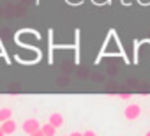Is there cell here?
Instances as JSON below:
<instances>
[{
    "label": "cell",
    "instance_id": "6da1fadb",
    "mask_svg": "<svg viewBox=\"0 0 150 136\" xmlns=\"http://www.w3.org/2000/svg\"><path fill=\"white\" fill-rule=\"evenodd\" d=\"M141 117V106L136 103H131L124 108V118L125 120H138Z\"/></svg>",
    "mask_w": 150,
    "mask_h": 136
},
{
    "label": "cell",
    "instance_id": "7a4b0ae2",
    "mask_svg": "<svg viewBox=\"0 0 150 136\" xmlns=\"http://www.w3.org/2000/svg\"><path fill=\"white\" fill-rule=\"evenodd\" d=\"M39 129H41V124H39L37 118H28V120L23 122V132H27V134H32Z\"/></svg>",
    "mask_w": 150,
    "mask_h": 136
},
{
    "label": "cell",
    "instance_id": "3957f363",
    "mask_svg": "<svg viewBox=\"0 0 150 136\" xmlns=\"http://www.w3.org/2000/svg\"><path fill=\"white\" fill-rule=\"evenodd\" d=\"M48 122L58 129V127H62V125H64V115H62V113H58V111H53V113L48 117Z\"/></svg>",
    "mask_w": 150,
    "mask_h": 136
},
{
    "label": "cell",
    "instance_id": "277c9868",
    "mask_svg": "<svg viewBox=\"0 0 150 136\" xmlns=\"http://www.w3.org/2000/svg\"><path fill=\"white\" fill-rule=\"evenodd\" d=\"M0 127H2V131H4L6 134H14V132H16V129H18V125H16V122H14L13 118H9V120H4Z\"/></svg>",
    "mask_w": 150,
    "mask_h": 136
},
{
    "label": "cell",
    "instance_id": "5b68a950",
    "mask_svg": "<svg viewBox=\"0 0 150 136\" xmlns=\"http://www.w3.org/2000/svg\"><path fill=\"white\" fill-rule=\"evenodd\" d=\"M41 131H42L46 136H55V134H57V127H55V125H51L50 122H48V124H44V125H41Z\"/></svg>",
    "mask_w": 150,
    "mask_h": 136
},
{
    "label": "cell",
    "instance_id": "8992f818",
    "mask_svg": "<svg viewBox=\"0 0 150 136\" xmlns=\"http://www.w3.org/2000/svg\"><path fill=\"white\" fill-rule=\"evenodd\" d=\"M13 118V110L11 108H0V122Z\"/></svg>",
    "mask_w": 150,
    "mask_h": 136
},
{
    "label": "cell",
    "instance_id": "52a82bcc",
    "mask_svg": "<svg viewBox=\"0 0 150 136\" xmlns=\"http://www.w3.org/2000/svg\"><path fill=\"white\" fill-rule=\"evenodd\" d=\"M131 97H132V96H131L129 92H125V94H118V99H120V101H129Z\"/></svg>",
    "mask_w": 150,
    "mask_h": 136
},
{
    "label": "cell",
    "instance_id": "ba28073f",
    "mask_svg": "<svg viewBox=\"0 0 150 136\" xmlns=\"http://www.w3.org/2000/svg\"><path fill=\"white\" fill-rule=\"evenodd\" d=\"M28 136H46V134L39 129V131H35V132H32V134H28Z\"/></svg>",
    "mask_w": 150,
    "mask_h": 136
},
{
    "label": "cell",
    "instance_id": "9c48e42d",
    "mask_svg": "<svg viewBox=\"0 0 150 136\" xmlns=\"http://www.w3.org/2000/svg\"><path fill=\"white\" fill-rule=\"evenodd\" d=\"M83 136H97V134H96L94 131H85V132H83Z\"/></svg>",
    "mask_w": 150,
    "mask_h": 136
},
{
    "label": "cell",
    "instance_id": "30bf717a",
    "mask_svg": "<svg viewBox=\"0 0 150 136\" xmlns=\"http://www.w3.org/2000/svg\"><path fill=\"white\" fill-rule=\"evenodd\" d=\"M69 136H83V132H78V131H74V132H71Z\"/></svg>",
    "mask_w": 150,
    "mask_h": 136
},
{
    "label": "cell",
    "instance_id": "8fae6325",
    "mask_svg": "<svg viewBox=\"0 0 150 136\" xmlns=\"http://www.w3.org/2000/svg\"><path fill=\"white\" fill-rule=\"evenodd\" d=\"M0 136H6V132L2 131V127H0Z\"/></svg>",
    "mask_w": 150,
    "mask_h": 136
},
{
    "label": "cell",
    "instance_id": "7c38bea8",
    "mask_svg": "<svg viewBox=\"0 0 150 136\" xmlns=\"http://www.w3.org/2000/svg\"><path fill=\"white\" fill-rule=\"evenodd\" d=\"M145 136H150V131H146V132H145Z\"/></svg>",
    "mask_w": 150,
    "mask_h": 136
}]
</instances>
